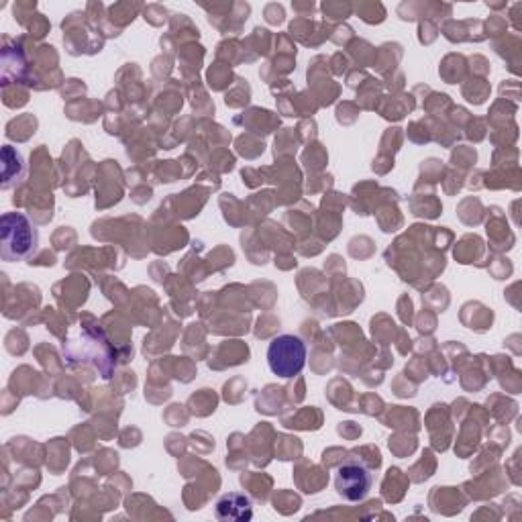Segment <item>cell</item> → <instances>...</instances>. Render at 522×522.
Returning a JSON list of instances; mask_svg holds the SVG:
<instances>
[{
  "label": "cell",
  "mask_w": 522,
  "mask_h": 522,
  "mask_svg": "<svg viewBox=\"0 0 522 522\" xmlns=\"http://www.w3.org/2000/svg\"><path fill=\"white\" fill-rule=\"evenodd\" d=\"M215 516L221 522H247L253 518V502L247 494L229 492L217 500Z\"/></svg>",
  "instance_id": "cell-4"
},
{
  "label": "cell",
  "mask_w": 522,
  "mask_h": 522,
  "mask_svg": "<svg viewBox=\"0 0 522 522\" xmlns=\"http://www.w3.org/2000/svg\"><path fill=\"white\" fill-rule=\"evenodd\" d=\"M306 343L296 335H278L268 347L270 372L282 380L300 376L306 365Z\"/></svg>",
  "instance_id": "cell-2"
},
{
  "label": "cell",
  "mask_w": 522,
  "mask_h": 522,
  "mask_svg": "<svg viewBox=\"0 0 522 522\" xmlns=\"http://www.w3.org/2000/svg\"><path fill=\"white\" fill-rule=\"evenodd\" d=\"M374 486V476L365 465L357 461H347L337 467L335 490L347 502H361L368 498Z\"/></svg>",
  "instance_id": "cell-3"
},
{
  "label": "cell",
  "mask_w": 522,
  "mask_h": 522,
  "mask_svg": "<svg viewBox=\"0 0 522 522\" xmlns=\"http://www.w3.org/2000/svg\"><path fill=\"white\" fill-rule=\"evenodd\" d=\"M39 233L25 213H5L0 219V257L5 261H23L35 253Z\"/></svg>",
  "instance_id": "cell-1"
},
{
  "label": "cell",
  "mask_w": 522,
  "mask_h": 522,
  "mask_svg": "<svg viewBox=\"0 0 522 522\" xmlns=\"http://www.w3.org/2000/svg\"><path fill=\"white\" fill-rule=\"evenodd\" d=\"M25 176V160L23 155L13 147H3V190L15 186Z\"/></svg>",
  "instance_id": "cell-5"
}]
</instances>
